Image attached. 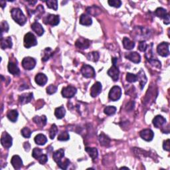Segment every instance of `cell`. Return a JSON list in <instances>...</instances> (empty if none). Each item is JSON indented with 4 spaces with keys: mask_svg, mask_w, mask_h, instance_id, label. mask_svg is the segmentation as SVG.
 <instances>
[{
    "mask_svg": "<svg viewBox=\"0 0 170 170\" xmlns=\"http://www.w3.org/2000/svg\"><path fill=\"white\" fill-rule=\"evenodd\" d=\"M11 14L14 20L19 25L23 26L27 22V17H25L24 13L19 8H14L11 9Z\"/></svg>",
    "mask_w": 170,
    "mask_h": 170,
    "instance_id": "cell-1",
    "label": "cell"
},
{
    "mask_svg": "<svg viewBox=\"0 0 170 170\" xmlns=\"http://www.w3.org/2000/svg\"><path fill=\"white\" fill-rule=\"evenodd\" d=\"M37 45V41L35 36L31 33H27L24 37V46L26 48H30Z\"/></svg>",
    "mask_w": 170,
    "mask_h": 170,
    "instance_id": "cell-2",
    "label": "cell"
},
{
    "mask_svg": "<svg viewBox=\"0 0 170 170\" xmlns=\"http://www.w3.org/2000/svg\"><path fill=\"white\" fill-rule=\"evenodd\" d=\"M116 58H114L112 59L113 61V65L110 69L108 71V74L112 78V80L114 81H117L119 78V74H120V71L118 69V68L116 66Z\"/></svg>",
    "mask_w": 170,
    "mask_h": 170,
    "instance_id": "cell-3",
    "label": "cell"
},
{
    "mask_svg": "<svg viewBox=\"0 0 170 170\" xmlns=\"http://www.w3.org/2000/svg\"><path fill=\"white\" fill-rule=\"evenodd\" d=\"M122 96V90L118 86H114L110 89L109 97L110 100L112 101L118 100Z\"/></svg>",
    "mask_w": 170,
    "mask_h": 170,
    "instance_id": "cell-4",
    "label": "cell"
},
{
    "mask_svg": "<svg viewBox=\"0 0 170 170\" xmlns=\"http://www.w3.org/2000/svg\"><path fill=\"white\" fill-rule=\"evenodd\" d=\"M81 73L85 78H93L95 77V71L89 65H84L81 68Z\"/></svg>",
    "mask_w": 170,
    "mask_h": 170,
    "instance_id": "cell-5",
    "label": "cell"
},
{
    "mask_svg": "<svg viewBox=\"0 0 170 170\" xmlns=\"http://www.w3.org/2000/svg\"><path fill=\"white\" fill-rule=\"evenodd\" d=\"M169 44L167 42H161L159 45H158L157 47V51L158 54L162 57H168L169 55Z\"/></svg>",
    "mask_w": 170,
    "mask_h": 170,
    "instance_id": "cell-6",
    "label": "cell"
},
{
    "mask_svg": "<svg viewBox=\"0 0 170 170\" xmlns=\"http://www.w3.org/2000/svg\"><path fill=\"white\" fill-rule=\"evenodd\" d=\"M36 65V61L35 58L27 57L24 58L22 61V66L25 70H32L33 69Z\"/></svg>",
    "mask_w": 170,
    "mask_h": 170,
    "instance_id": "cell-7",
    "label": "cell"
},
{
    "mask_svg": "<svg viewBox=\"0 0 170 170\" xmlns=\"http://www.w3.org/2000/svg\"><path fill=\"white\" fill-rule=\"evenodd\" d=\"M1 143L4 148L9 149L12 146V138L7 132H4L2 135Z\"/></svg>",
    "mask_w": 170,
    "mask_h": 170,
    "instance_id": "cell-8",
    "label": "cell"
},
{
    "mask_svg": "<svg viewBox=\"0 0 170 170\" xmlns=\"http://www.w3.org/2000/svg\"><path fill=\"white\" fill-rule=\"evenodd\" d=\"M61 93L63 97L67 98V99H71V98L73 97L74 94L77 93V89L73 86H68L67 87L63 88Z\"/></svg>",
    "mask_w": 170,
    "mask_h": 170,
    "instance_id": "cell-9",
    "label": "cell"
},
{
    "mask_svg": "<svg viewBox=\"0 0 170 170\" xmlns=\"http://www.w3.org/2000/svg\"><path fill=\"white\" fill-rule=\"evenodd\" d=\"M90 42L87 39L80 37L77 39V41L75 42L76 47L80 49H86L90 47Z\"/></svg>",
    "mask_w": 170,
    "mask_h": 170,
    "instance_id": "cell-10",
    "label": "cell"
},
{
    "mask_svg": "<svg viewBox=\"0 0 170 170\" xmlns=\"http://www.w3.org/2000/svg\"><path fill=\"white\" fill-rule=\"evenodd\" d=\"M140 135L143 140H146L147 142H150L153 140V136H154V133L153 132L152 130L145 129L140 132Z\"/></svg>",
    "mask_w": 170,
    "mask_h": 170,
    "instance_id": "cell-11",
    "label": "cell"
},
{
    "mask_svg": "<svg viewBox=\"0 0 170 170\" xmlns=\"http://www.w3.org/2000/svg\"><path fill=\"white\" fill-rule=\"evenodd\" d=\"M125 57L127 59L130 60V61L133 62L134 63L138 64L139 63L140 61H141V57L140 55L138 54L136 52H130V53H128L125 55Z\"/></svg>",
    "mask_w": 170,
    "mask_h": 170,
    "instance_id": "cell-12",
    "label": "cell"
},
{
    "mask_svg": "<svg viewBox=\"0 0 170 170\" xmlns=\"http://www.w3.org/2000/svg\"><path fill=\"white\" fill-rule=\"evenodd\" d=\"M60 18L59 16L57 15H53V14H49L47 16L46 19H45V21H47L46 23L48 24H50L52 26H55L59 24Z\"/></svg>",
    "mask_w": 170,
    "mask_h": 170,
    "instance_id": "cell-13",
    "label": "cell"
},
{
    "mask_svg": "<svg viewBox=\"0 0 170 170\" xmlns=\"http://www.w3.org/2000/svg\"><path fill=\"white\" fill-rule=\"evenodd\" d=\"M11 165L15 169H20L23 166V162L21 158L17 155H15L12 157L11 159Z\"/></svg>",
    "mask_w": 170,
    "mask_h": 170,
    "instance_id": "cell-14",
    "label": "cell"
},
{
    "mask_svg": "<svg viewBox=\"0 0 170 170\" xmlns=\"http://www.w3.org/2000/svg\"><path fill=\"white\" fill-rule=\"evenodd\" d=\"M102 91V84L100 82H96L90 89V95L92 97H96Z\"/></svg>",
    "mask_w": 170,
    "mask_h": 170,
    "instance_id": "cell-15",
    "label": "cell"
},
{
    "mask_svg": "<svg viewBox=\"0 0 170 170\" xmlns=\"http://www.w3.org/2000/svg\"><path fill=\"white\" fill-rule=\"evenodd\" d=\"M48 78L47 76L42 73H39L35 76V83L39 86H44L47 83Z\"/></svg>",
    "mask_w": 170,
    "mask_h": 170,
    "instance_id": "cell-16",
    "label": "cell"
},
{
    "mask_svg": "<svg viewBox=\"0 0 170 170\" xmlns=\"http://www.w3.org/2000/svg\"><path fill=\"white\" fill-rule=\"evenodd\" d=\"M65 156V151L63 149H59L55 151L53 153V158L54 161L57 163H58L63 160V158Z\"/></svg>",
    "mask_w": 170,
    "mask_h": 170,
    "instance_id": "cell-17",
    "label": "cell"
},
{
    "mask_svg": "<svg viewBox=\"0 0 170 170\" xmlns=\"http://www.w3.org/2000/svg\"><path fill=\"white\" fill-rule=\"evenodd\" d=\"M136 76H137V80L140 82V88H141V90H142L147 82V78L146 77V74L144 73V72L143 71V70H140V71Z\"/></svg>",
    "mask_w": 170,
    "mask_h": 170,
    "instance_id": "cell-18",
    "label": "cell"
},
{
    "mask_svg": "<svg viewBox=\"0 0 170 170\" xmlns=\"http://www.w3.org/2000/svg\"><path fill=\"white\" fill-rule=\"evenodd\" d=\"M31 29L38 36H41L44 33V29L42 28V25L38 22H34L31 25Z\"/></svg>",
    "mask_w": 170,
    "mask_h": 170,
    "instance_id": "cell-19",
    "label": "cell"
},
{
    "mask_svg": "<svg viewBox=\"0 0 170 170\" xmlns=\"http://www.w3.org/2000/svg\"><path fill=\"white\" fill-rule=\"evenodd\" d=\"M166 122V120L162 116H156L153 120V124L157 128L162 127Z\"/></svg>",
    "mask_w": 170,
    "mask_h": 170,
    "instance_id": "cell-20",
    "label": "cell"
},
{
    "mask_svg": "<svg viewBox=\"0 0 170 170\" xmlns=\"http://www.w3.org/2000/svg\"><path fill=\"white\" fill-rule=\"evenodd\" d=\"M12 40L10 37L1 38V47L2 49H5L7 48L11 49L12 47Z\"/></svg>",
    "mask_w": 170,
    "mask_h": 170,
    "instance_id": "cell-21",
    "label": "cell"
},
{
    "mask_svg": "<svg viewBox=\"0 0 170 170\" xmlns=\"http://www.w3.org/2000/svg\"><path fill=\"white\" fill-rule=\"evenodd\" d=\"M8 71L9 73H11L14 75H18L20 73V70H19V67H17V65L13 63V62H9L8 64Z\"/></svg>",
    "mask_w": 170,
    "mask_h": 170,
    "instance_id": "cell-22",
    "label": "cell"
},
{
    "mask_svg": "<svg viewBox=\"0 0 170 170\" xmlns=\"http://www.w3.org/2000/svg\"><path fill=\"white\" fill-rule=\"evenodd\" d=\"M33 99V93H25L19 96V102L21 104H25L29 103Z\"/></svg>",
    "mask_w": 170,
    "mask_h": 170,
    "instance_id": "cell-23",
    "label": "cell"
},
{
    "mask_svg": "<svg viewBox=\"0 0 170 170\" xmlns=\"http://www.w3.org/2000/svg\"><path fill=\"white\" fill-rule=\"evenodd\" d=\"M33 122L37 124V126L42 127L46 125L47 124V118L45 115L41 116H36L33 118Z\"/></svg>",
    "mask_w": 170,
    "mask_h": 170,
    "instance_id": "cell-24",
    "label": "cell"
},
{
    "mask_svg": "<svg viewBox=\"0 0 170 170\" xmlns=\"http://www.w3.org/2000/svg\"><path fill=\"white\" fill-rule=\"evenodd\" d=\"M79 22L81 25H85V26H90L93 23L91 17L89 15H86V14L81 15Z\"/></svg>",
    "mask_w": 170,
    "mask_h": 170,
    "instance_id": "cell-25",
    "label": "cell"
},
{
    "mask_svg": "<svg viewBox=\"0 0 170 170\" xmlns=\"http://www.w3.org/2000/svg\"><path fill=\"white\" fill-rule=\"evenodd\" d=\"M35 142L39 146H43L47 142V138L44 134H39L35 137Z\"/></svg>",
    "mask_w": 170,
    "mask_h": 170,
    "instance_id": "cell-26",
    "label": "cell"
},
{
    "mask_svg": "<svg viewBox=\"0 0 170 170\" xmlns=\"http://www.w3.org/2000/svg\"><path fill=\"white\" fill-rule=\"evenodd\" d=\"M122 42H123L124 47L128 50L132 49L135 46V42L134 41H130L128 37H124Z\"/></svg>",
    "mask_w": 170,
    "mask_h": 170,
    "instance_id": "cell-27",
    "label": "cell"
},
{
    "mask_svg": "<svg viewBox=\"0 0 170 170\" xmlns=\"http://www.w3.org/2000/svg\"><path fill=\"white\" fill-rule=\"evenodd\" d=\"M19 114L16 110H9L7 114V117L8 119L11 121L12 122H15L17 120Z\"/></svg>",
    "mask_w": 170,
    "mask_h": 170,
    "instance_id": "cell-28",
    "label": "cell"
},
{
    "mask_svg": "<svg viewBox=\"0 0 170 170\" xmlns=\"http://www.w3.org/2000/svg\"><path fill=\"white\" fill-rule=\"evenodd\" d=\"M66 111H65V108L63 106H60L57 108L55 110V115L58 119H61L65 116Z\"/></svg>",
    "mask_w": 170,
    "mask_h": 170,
    "instance_id": "cell-29",
    "label": "cell"
},
{
    "mask_svg": "<svg viewBox=\"0 0 170 170\" xmlns=\"http://www.w3.org/2000/svg\"><path fill=\"white\" fill-rule=\"evenodd\" d=\"M99 140L100 144L103 146H109L110 145V140L109 137L106 136L104 133H102L99 136Z\"/></svg>",
    "mask_w": 170,
    "mask_h": 170,
    "instance_id": "cell-30",
    "label": "cell"
},
{
    "mask_svg": "<svg viewBox=\"0 0 170 170\" xmlns=\"http://www.w3.org/2000/svg\"><path fill=\"white\" fill-rule=\"evenodd\" d=\"M86 152L89 153L90 157L92 158L93 160L96 159L98 158V150L95 148H87L85 149Z\"/></svg>",
    "mask_w": 170,
    "mask_h": 170,
    "instance_id": "cell-31",
    "label": "cell"
},
{
    "mask_svg": "<svg viewBox=\"0 0 170 170\" xmlns=\"http://www.w3.org/2000/svg\"><path fill=\"white\" fill-rule=\"evenodd\" d=\"M42 54L43 55H42V61L45 62L49 59V58L51 57H52V55H53V52H52L51 48L48 47L45 49L43 51V53Z\"/></svg>",
    "mask_w": 170,
    "mask_h": 170,
    "instance_id": "cell-32",
    "label": "cell"
},
{
    "mask_svg": "<svg viewBox=\"0 0 170 170\" xmlns=\"http://www.w3.org/2000/svg\"><path fill=\"white\" fill-rule=\"evenodd\" d=\"M155 14L157 17L162 19H164L168 14H167V11L165 9L162 8H158V9H156V10L155 11Z\"/></svg>",
    "mask_w": 170,
    "mask_h": 170,
    "instance_id": "cell-33",
    "label": "cell"
},
{
    "mask_svg": "<svg viewBox=\"0 0 170 170\" xmlns=\"http://www.w3.org/2000/svg\"><path fill=\"white\" fill-rule=\"evenodd\" d=\"M88 59L93 62H97L99 59V54L98 52H92L87 55Z\"/></svg>",
    "mask_w": 170,
    "mask_h": 170,
    "instance_id": "cell-34",
    "label": "cell"
},
{
    "mask_svg": "<svg viewBox=\"0 0 170 170\" xmlns=\"http://www.w3.org/2000/svg\"><path fill=\"white\" fill-rule=\"evenodd\" d=\"M47 7L49 8L53 9L54 10H57L58 8V2L57 0H48L46 2Z\"/></svg>",
    "mask_w": 170,
    "mask_h": 170,
    "instance_id": "cell-35",
    "label": "cell"
},
{
    "mask_svg": "<svg viewBox=\"0 0 170 170\" xmlns=\"http://www.w3.org/2000/svg\"><path fill=\"white\" fill-rule=\"evenodd\" d=\"M116 108L115 106H106L105 109H104V112L105 113L106 115L109 116H111L113 115L116 113Z\"/></svg>",
    "mask_w": 170,
    "mask_h": 170,
    "instance_id": "cell-36",
    "label": "cell"
},
{
    "mask_svg": "<svg viewBox=\"0 0 170 170\" xmlns=\"http://www.w3.org/2000/svg\"><path fill=\"white\" fill-rule=\"evenodd\" d=\"M57 132H58V128H57V126L55 125V124H53L49 130V138L51 140L54 139L55 136H56L57 134Z\"/></svg>",
    "mask_w": 170,
    "mask_h": 170,
    "instance_id": "cell-37",
    "label": "cell"
},
{
    "mask_svg": "<svg viewBox=\"0 0 170 170\" xmlns=\"http://www.w3.org/2000/svg\"><path fill=\"white\" fill-rule=\"evenodd\" d=\"M57 164L58 167H59V168H61L62 169H67L68 166L70 164V161L68 159L65 158L64 160L63 159L61 162L57 163Z\"/></svg>",
    "mask_w": 170,
    "mask_h": 170,
    "instance_id": "cell-38",
    "label": "cell"
},
{
    "mask_svg": "<svg viewBox=\"0 0 170 170\" xmlns=\"http://www.w3.org/2000/svg\"><path fill=\"white\" fill-rule=\"evenodd\" d=\"M41 155H42V150L39 148H35L33 150L32 153V156L34 158L38 159V158L40 157Z\"/></svg>",
    "mask_w": 170,
    "mask_h": 170,
    "instance_id": "cell-39",
    "label": "cell"
},
{
    "mask_svg": "<svg viewBox=\"0 0 170 170\" xmlns=\"http://www.w3.org/2000/svg\"><path fill=\"white\" fill-rule=\"evenodd\" d=\"M70 138V136L67 132H61L58 136V140L59 141H67Z\"/></svg>",
    "mask_w": 170,
    "mask_h": 170,
    "instance_id": "cell-40",
    "label": "cell"
},
{
    "mask_svg": "<svg viewBox=\"0 0 170 170\" xmlns=\"http://www.w3.org/2000/svg\"><path fill=\"white\" fill-rule=\"evenodd\" d=\"M21 134L22 136L24 137V138H30V136L31 135V130L29 128H27V127H25V128H24L21 130Z\"/></svg>",
    "mask_w": 170,
    "mask_h": 170,
    "instance_id": "cell-41",
    "label": "cell"
},
{
    "mask_svg": "<svg viewBox=\"0 0 170 170\" xmlns=\"http://www.w3.org/2000/svg\"><path fill=\"white\" fill-rule=\"evenodd\" d=\"M126 80L129 83H135V82L138 81L137 80V76L136 74H134L132 73H127L126 74Z\"/></svg>",
    "mask_w": 170,
    "mask_h": 170,
    "instance_id": "cell-42",
    "label": "cell"
},
{
    "mask_svg": "<svg viewBox=\"0 0 170 170\" xmlns=\"http://www.w3.org/2000/svg\"><path fill=\"white\" fill-rule=\"evenodd\" d=\"M109 4L114 8H120L122 5V2L120 0H110L109 1Z\"/></svg>",
    "mask_w": 170,
    "mask_h": 170,
    "instance_id": "cell-43",
    "label": "cell"
},
{
    "mask_svg": "<svg viewBox=\"0 0 170 170\" xmlns=\"http://www.w3.org/2000/svg\"><path fill=\"white\" fill-rule=\"evenodd\" d=\"M57 87L53 84H51L47 88V93L49 94H53L57 92Z\"/></svg>",
    "mask_w": 170,
    "mask_h": 170,
    "instance_id": "cell-44",
    "label": "cell"
},
{
    "mask_svg": "<svg viewBox=\"0 0 170 170\" xmlns=\"http://www.w3.org/2000/svg\"><path fill=\"white\" fill-rule=\"evenodd\" d=\"M9 25L8 24L7 21H2V24H1V31H2V34L3 33H7L9 31Z\"/></svg>",
    "mask_w": 170,
    "mask_h": 170,
    "instance_id": "cell-45",
    "label": "cell"
},
{
    "mask_svg": "<svg viewBox=\"0 0 170 170\" xmlns=\"http://www.w3.org/2000/svg\"><path fill=\"white\" fill-rule=\"evenodd\" d=\"M147 47H148V45H147L146 42L145 41H140L139 42V45H138V49L142 51V52H145Z\"/></svg>",
    "mask_w": 170,
    "mask_h": 170,
    "instance_id": "cell-46",
    "label": "cell"
},
{
    "mask_svg": "<svg viewBox=\"0 0 170 170\" xmlns=\"http://www.w3.org/2000/svg\"><path fill=\"white\" fill-rule=\"evenodd\" d=\"M38 160H39V162L41 164H45V163H46L48 160L47 156L45 154H42L38 158Z\"/></svg>",
    "mask_w": 170,
    "mask_h": 170,
    "instance_id": "cell-47",
    "label": "cell"
},
{
    "mask_svg": "<svg viewBox=\"0 0 170 170\" xmlns=\"http://www.w3.org/2000/svg\"><path fill=\"white\" fill-rule=\"evenodd\" d=\"M149 62L154 67H157L158 68H161V63H160L159 61L156 59H153L152 58V59L150 60Z\"/></svg>",
    "mask_w": 170,
    "mask_h": 170,
    "instance_id": "cell-48",
    "label": "cell"
},
{
    "mask_svg": "<svg viewBox=\"0 0 170 170\" xmlns=\"http://www.w3.org/2000/svg\"><path fill=\"white\" fill-rule=\"evenodd\" d=\"M163 148L166 151H169L170 149V143H169V140H167L163 142Z\"/></svg>",
    "mask_w": 170,
    "mask_h": 170,
    "instance_id": "cell-49",
    "label": "cell"
},
{
    "mask_svg": "<svg viewBox=\"0 0 170 170\" xmlns=\"http://www.w3.org/2000/svg\"><path fill=\"white\" fill-rule=\"evenodd\" d=\"M163 23L165 24L168 25L170 23V19H169V14H167V15L165 17V18L163 19Z\"/></svg>",
    "mask_w": 170,
    "mask_h": 170,
    "instance_id": "cell-50",
    "label": "cell"
},
{
    "mask_svg": "<svg viewBox=\"0 0 170 170\" xmlns=\"http://www.w3.org/2000/svg\"><path fill=\"white\" fill-rule=\"evenodd\" d=\"M24 148L25 149V150L26 151H29V149H30V144H29V142H25V143H24Z\"/></svg>",
    "mask_w": 170,
    "mask_h": 170,
    "instance_id": "cell-51",
    "label": "cell"
},
{
    "mask_svg": "<svg viewBox=\"0 0 170 170\" xmlns=\"http://www.w3.org/2000/svg\"><path fill=\"white\" fill-rule=\"evenodd\" d=\"M0 4H1L2 8H4L5 7V2H4V1H1V2H0Z\"/></svg>",
    "mask_w": 170,
    "mask_h": 170,
    "instance_id": "cell-52",
    "label": "cell"
},
{
    "mask_svg": "<svg viewBox=\"0 0 170 170\" xmlns=\"http://www.w3.org/2000/svg\"><path fill=\"white\" fill-rule=\"evenodd\" d=\"M120 169H128L129 168H126V167H122V168H121Z\"/></svg>",
    "mask_w": 170,
    "mask_h": 170,
    "instance_id": "cell-53",
    "label": "cell"
}]
</instances>
